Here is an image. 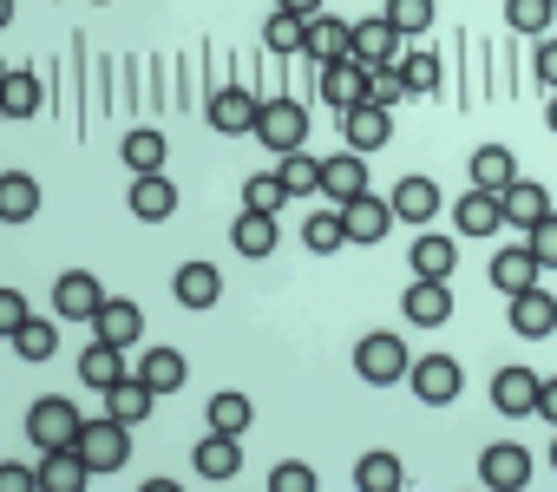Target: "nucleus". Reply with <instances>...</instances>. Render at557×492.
<instances>
[{
  "label": "nucleus",
  "instance_id": "31",
  "mask_svg": "<svg viewBox=\"0 0 557 492\" xmlns=\"http://www.w3.org/2000/svg\"><path fill=\"white\" fill-rule=\"evenodd\" d=\"M119 158H125V171H132V177H145V171H164V132H158V125H138V132H125V138H119Z\"/></svg>",
  "mask_w": 557,
  "mask_h": 492
},
{
  "label": "nucleus",
  "instance_id": "28",
  "mask_svg": "<svg viewBox=\"0 0 557 492\" xmlns=\"http://www.w3.org/2000/svg\"><path fill=\"white\" fill-rule=\"evenodd\" d=\"M86 479H92V466H86V453H79V446L40 453V485H47V492H86Z\"/></svg>",
  "mask_w": 557,
  "mask_h": 492
},
{
  "label": "nucleus",
  "instance_id": "15",
  "mask_svg": "<svg viewBox=\"0 0 557 492\" xmlns=\"http://www.w3.org/2000/svg\"><path fill=\"white\" fill-rule=\"evenodd\" d=\"M275 243H283V230H275V217H269V210H243V217L230 223V250H236V257H249V263L275 257Z\"/></svg>",
  "mask_w": 557,
  "mask_h": 492
},
{
  "label": "nucleus",
  "instance_id": "9",
  "mask_svg": "<svg viewBox=\"0 0 557 492\" xmlns=\"http://www.w3.org/2000/svg\"><path fill=\"white\" fill-rule=\"evenodd\" d=\"M348 60H361L368 73H381V66H400L407 53H400V34L374 14V21H361V27H348Z\"/></svg>",
  "mask_w": 557,
  "mask_h": 492
},
{
  "label": "nucleus",
  "instance_id": "25",
  "mask_svg": "<svg viewBox=\"0 0 557 492\" xmlns=\"http://www.w3.org/2000/svg\"><path fill=\"white\" fill-rule=\"evenodd\" d=\"M387 204H394L400 223H433V217H440V184H433V177H400V184L387 190Z\"/></svg>",
  "mask_w": 557,
  "mask_h": 492
},
{
  "label": "nucleus",
  "instance_id": "19",
  "mask_svg": "<svg viewBox=\"0 0 557 492\" xmlns=\"http://www.w3.org/2000/svg\"><path fill=\"white\" fill-rule=\"evenodd\" d=\"M171 296H177L190 316H197V309H210V303L223 296V276H216V263H197V257H190V263H177V276H171Z\"/></svg>",
  "mask_w": 557,
  "mask_h": 492
},
{
  "label": "nucleus",
  "instance_id": "51",
  "mask_svg": "<svg viewBox=\"0 0 557 492\" xmlns=\"http://www.w3.org/2000/svg\"><path fill=\"white\" fill-rule=\"evenodd\" d=\"M0 485H8V492H27V485H40V472H27V466H0Z\"/></svg>",
  "mask_w": 557,
  "mask_h": 492
},
{
  "label": "nucleus",
  "instance_id": "5",
  "mask_svg": "<svg viewBox=\"0 0 557 492\" xmlns=\"http://www.w3.org/2000/svg\"><path fill=\"white\" fill-rule=\"evenodd\" d=\"M203 119H210V132H223V138L256 132V119H262V93H249V86H216L210 106H203Z\"/></svg>",
  "mask_w": 557,
  "mask_h": 492
},
{
  "label": "nucleus",
  "instance_id": "46",
  "mask_svg": "<svg viewBox=\"0 0 557 492\" xmlns=\"http://www.w3.org/2000/svg\"><path fill=\"white\" fill-rule=\"evenodd\" d=\"M315 485H322V479H315L302 459H283V466L269 472V492H315Z\"/></svg>",
  "mask_w": 557,
  "mask_h": 492
},
{
  "label": "nucleus",
  "instance_id": "55",
  "mask_svg": "<svg viewBox=\"0 0 557 492\" xmlns=\"http://www.w3.org/2000/svg\"><path fill=\"white\" fill-rule=\"evenodd\" d=\"M550 466H557V427H550Z\"/></svg>",
  "mask_w": 557,
  "mask_h": 492
},
{
  "label": "nucleus",
  "instance_id": "8",
  "mask_svg": "<svg viewBox=\"0 0 557 492\" xmlns=\"http://www.w3.org/2000/svg\"><path fill=\"white\" fill-rule=\"evenodd\" d=\"M106 309V283L92 276V270H66L60 283H53V316L60 322H92Z\"/></svg>",
  "mask_w": 557,
  "mask_h": 492
},
{
  "label": "nucleus",
  "instance_id": "12",
  "mask_svg": "<svg viewBox=\"0 0 557 492\" xmlns=\"http://www.w3.org/2000/svg\"><path fill=\"white\" fill-rule=\"evenodd\" d=\"M361 190H368V158H361V151H348V145H342L335 158H322V197H329L335 210H342V204H355Z\"/></svg>",
  "mask_w": 557,
  "mask_h": 492
},
{
  "label": "nucleus",
  "instance_id": "18",
  "mask_svg": "<svg viewBox=\"0 0 557 492\" xmlns=\"http://www.w3.org/2000/svg\"><path fill=\"white\" fill-rule=\"evenodd\" d=\"M537 276H544V263L531 257V243H524V250H498L492 257V290L511 303V296H524V290H537Z\"/></svg>",
  "mask_w": 557,
  "mask_h": 492
},
{
  "label": "nucleus",
  "instance_id": "27",
  "mask_svg": "<svg viewBox=\"0 0 557 492\" xmlns=\"http://www.w3.org/2000/svg\"><path fill=\"white\" fill-rule=\"evenodd\" d=\"M125 374H132V368H125V348H112V342H99V335H92V348L79 355V381H86V388H99V394H112Z\"/></svg>",
  "mask_w": 557,
  "mask_h": 492
},
{
  "label": "nucleus",
  "instance_id": "36",
  "mask_svg": "<svg viewBox=\"0 0 557 492\" xmlns=\"http://www.w3.org/2000/svg\"><path fill=\"white\" fill-rule=\"evenodd\" d=\"M550 217V197H544V184H531V177H518L511 190H505V223H518V230H531V223H544Z\"/></svg>",
  "mask_w": 557,
  "mask_h": 492
},
{
  "label": "nucleus",
  "instance_id": "21",
  "mask_svg": "<svg viewBox=\"0 0 557 492\" xmlns=\"http://www.w3.org/2000/svg\"><path fill=\"white\" fill-rule=\"evenodd\" d=\"M92 335H99V342H112V348H138V335H145V309H138V303L106 296V309L92 316Z\"/></svg>",
  "mask_w": 557,
  "mask_h": 492
},
{
  "label": "nucleus",
  "instance_id": "26",
  "mask_svg": "<svg viewBox=\"0 0 557 492\" xmlns=\"http://www.w3.org/2000/svg\"><path fill=\"white\" fill-rule=\"evenodd\" d=\"M132 374H138V381H145V388H151V394H177V388H184V381H190V361H184V355H177V348H145V355H138V368H132Z\"/></svg>",
  "mask_w": 557,
  "mask_h": 492
},
{
  "label": "nucleus",
  "instance_id": "37",
  "mask_svg": "<svg viewBox=\"0 0 557 492\" xmlns=\"http://www.w3.org/2000/svg\"><path fill=\"white\" fill-rule=\"evenodd\" d=\"M203 420H210V433H230V440H243V433H249V420H256V407H249V394H210Z\"/></svg>",
  "mask_w": 557,
  "mask_h": 492
},
{
  "label": "nucleus",
  "instance_id": "24",
  "mask_svg": "<svg viewBox=\"0 0 557 492\" xmlns=\"http://www.w3.org/2000/svg\"><path fill=\"white\" fill-rule=\"evenodd\" d=\"M472 184L492 190V197H505V190L518 184V151H511V145H479V151H472Z\"/></svg>",
  "mask_w": 557,
  "mask_h": 492
},
{
  "label": "nucleus",
  "instance_id": "17",
  "mask_svg": "<svg viewBox=\"0 0 557 492\" xmlns=\"http://www.w3.org/2000/svg\"><path fill=\"white\" fill-rule=\"evenodd\" d=\"M511 329L524 335V342H544V335H557V296L537 283V290H524V296H511Z\"/></svg>",
  "mask_w": 557,
  "mask_h": 492
},
{
  "label": "nucleus",
  "instance_id": "49",
  "mask_svg": "<svg viewBox=\"0 0 557 492\" xmlns=\"http://www.w3.org/2000/svg\"><path fill=\"white\" fill-rule=\"evenodd\" d=\"M531 66H537V86H544V93H557V40H550V34L531 47Z\"/></svg>",
  "mask_w": 557,
  "mask_h": 492
},
{
  "label": "nucleus",
  "instance_id": "45",
  "mask_svg": "<svg viewBox=\"0 0 557 492\" xmlns=\"http://www.w3.org/2000/svg\"><path fill=\"white\" fill-rule=\"evenodd\" d=\"M400 73H407V86H413V93H440V79H446L440 53H407V60H400Z\"/></svg>",
  "mask_w": 557,
  "mask_h": 492
},
{
  "label": "nucleus",
  "instance_id": "20",
  "mask_svg": "<svg viewBox=\"0 0 557 492\" xmlns=\"http://www.w3.org/2000/svg\"><path fill=\"white\" fill-rule=\"evenodd\" d=\"M407 322L413 329H440V322H453V283H426V276H413V290H407Z\"/></svg>",
  "mask_w": 557,
  "mask_h": 492
},
{
  "label": "nucleus",
  "instance_id": "7",
  "mask_svg": "<svg viewBox=\"0 0 557 492\" xmlns=\"http://www.w3.org/2000/svg\"><path fill=\"white\" fill-rule=\"evenodd\" d=\"M335 125H342V145H348V151H361V158H368V151H381V145L394 138V112H387V106H374V99H368V106L335 112Z\"/></svg>",
  "mask_w": 557,
  "mask_h": 492
},
{
  "label": "nucleus",
  "instance_id": "32",
  "mask_svg": "<svg viewBox=\"0 0 557 492\" xmlns=\"http://www.w3.org/2000/svg\"><path fill=\"white\" fill-rule=\"evenodd\" d=\"M302 53H309L315 66H335V60H348V21H329V14H315V21H309V40H302Z\"/></svg>",
  "mask_w": 557,
  "mask_h": 492
},
{
  "label": "nucleus",
  "instance_id": "22",
  "mask_svg": "<svg viewBox=\"0 0 557 492\" xmlns=\"http://www.w3.org/2000/svg\"><path fill=\"white\" fill-rule=\"evenodd\" d=\"M492 407L498 414H537V368H498L492 374Z\"/></svg>",
  "mask_w": 557,
  "mask_h": 492
},
{
  "label": "nucleus",
  "instance_id": "6",
  "mask_svg": "<svg viewBox=\"0 0 557 492\" xmlns=\"http://www.w3.org/2000/svg\"><path fill=\"white\" fill-rule=\"evenodd\" d=\"M407 381H413V394H420L426 407H453V401L466 394V368H459L453 355H420Z\"/></svg>",
  "mask_w": 557,
  "mask_h": 492
},
{
  "label": "nucleus",
  "instance_id": "40",
  "mask_svg": "<svg viewBox=\"0 0 557 492\" xmlns=\"http://www.w3.org/2000/svg\"><path fill=\"white\" fill-rule=\"evenodd\" d=\"M151 401H158V394H151V388H145L138 374H125V381H119V388L106 394V414H119L125 427H138V420H151Z\"/></svg>",
  "mask_w": 557,
  "mask_h": 492
},
{
  "label": "nucleus",
  "instance_id": "14",
  "mask_svg": "<svg viewBox=\"0 0 557 492\" xmlns=\"http://www.w3.org/2000/svg\"><path fill=\"white\" fill-rule=\"evenodd\" d=\"M498 223H505V197H492V190H466V197H453V230L459 236H498Z\"/></svg>",
  "mask_w": 557,
  "mask_h": 492
},
{
  "label": "nucleus",
  "instance_id": "33",
  "mask_svg": "<svg viewBox=\"0 0 557 492\" xmlns=\"http://www.w3.org/2000/svg\"><path fill=\"white\" fill-rule=\"evenodd\" d=\"M8 342H14L21 361H53V348H60V322H53V316H27Z\"/></svg>",
  "mask_w": 557,
  "mask_h": 492
},
{
  "label": "nucleus",
  "instance_id": "41",
  "mask_svg": "<svg viewBox=\"0 0 557 492\" xmlns=\"http://www.w3.org/2000/svg\"><path fill=\"white\" fill-rule=\"evenodd\" d=\"M302 40H309V21L302 14H283V8H275L269 14V27H262V53H302Z\"/></svg>",
  "mask_w": 557,
  "mask_h": 492
},
{
  "label": "nucleus",
  "instance_id": "11",
  "mask_svg": "<svg viewBox=\"0 0 557 492\" xmlns=\"http://www.w3.org/2000/svg\"><path fill=\"white\" fill-rule=\"evenodd\" d=\"M524 479H531V453H524L518 440H498V446L479 453V485H492V492H518Z\"/></svg>",
  "mask_w": 557,
  "mask_h": 492
},
{
  "label": "nucleus",
  "instance_id": "38",
  "mask_svg": "<svg viewBox=\"0 0 557 492\" xmlns=\"http://www.w3.org/2000/svg\"><path fill=\"white\" fill-rule=\"evenodd\" d=\"M550 21H557V0H505V27L524 40H544Z\"/></svg>",
  "mask_w": 557,
  "mask_h": 492
},
{
  "label": "nucleus",
  "instance_id": "10",
  "mask_svg": "<svg viewBox=\"0 0 557 492\" xmlns=\"http://www.w3.org/2000/svg\"><path fill=\"white\" fill-rule=\"evenodd\" d=\"M342 230H348V243L374 250V243L394 230V204H387V197H374V190H361L355 204H342Z\"/></svg>",
  "mask_w": 557,
  "mask_h": 492
},
{
  "label": "nucleus",
  "instance_id": "39",
  "mask_svg": "<svg viewBox=\"0 0 557 492\" xmlns=\"http://www.w3.org/2000/svg\"><path fill=\"white\" fill-rule=\"evenodd\" d=\"M381 21H387L400 40H420V34L440 21V8H433V0H387V8H381Z\"/></svg>",
  "mask_w": 557,
  "mask_h": 492
},
{
  "label": "nucleus",
  "instance_id": "3",
  "mask_svg": "<svg viewBox=\"0 0 557 492\" xmlns=\"http://www.w3.org/2000/svg\"><path fill=\"white\" fill-rule=\"evenodd\" d=\"M256 138H262L275 158H283V151H302V138H309V112L296 106V93H269V99H262Z\"/></svg>",
  "mask_w": 557,
  "mask_h": 492
},
{
  "label": "nucleus",
  "instance_id": "44",
  "mask_svg": "<svg viewBox=\"0 0 557 492\" xmlns=\"http://www.w3.org/2000/svg\"><path fill=\"white\" fill-rule=\"evenodd\" d=\"M283 184H289V197H309V190H322V158H309V151H283Z\"/></svg>",
  "mask_w": 557,
  "mask_h": 492
},
{
  "label": "nucleus",
  "instance_id": "54",
  "mask_svg": "<svg viewBox=\"0 0 557 492\" xmlns=\"http://www.w3.org/2000/svg\"><path fill=\"white\" fill-rule=\"evenodd\" d=\"M544 125H550V138H557V93H544Z\"/></svg>",
  "mask_w": 557,
  "mask_h": 492
},
{
  "label": "nucleus",
  "instance_id": "23",
  "mask_svg": "<svg viewBox=\"0 0 557 492\" xmlns=\"http://www.w3.org/2000/svg\"><path fill=\"white\" fill-rule=\"evenodd\" d=\"M190 466H197L210 485H223V479H236V472H243V440H230V433H203V440H197V453H190Z\"/></svg>",
  "mask_w": 557,
  "mask_h": 492
},
{
  "label": "nucleus",
  "instance_id": "42",
  "mask_svg": "<svg viewBox=\"0 0 557 492\" xmlns=\"http://www.w3.org/2000/svg\"><path fill=\"white\" fill-rule=\"evenodd\" d=\"M302 243L315 257H335L342 243H348V230H342V210H315V217H302Z\"/></svg>",
  "mask_w": 557,
  "mask_h": 492
},
{
  "label": "nucleus",
  "instance_id": "30",
  "mask_svg": "<svg viewBox=\"0 0 557 492\" xmlns=\"http://www.w3.org/2000/svg\"><path fill=\"white\" fill-rule=\"evenodd\" d=\"M407 263H413V276H426V283H453V270H459V250H453V236H420Z\"/></svg>",
  "mask_w": 557,
  "mask_h": 492
},
{
  "label": "nucleus",
  "instance_id": "47",
  "mask_svg": "<svg viewBox=\"0 0 557 492\" xmlns=\"http://www.w3.org/2000/svg\"><path fill=\"white\" fill-rule=\"evenodd\" d=\"M407 93H413V86H407V73H400V66H381V73H374V93H368V99L394 112V106H400Z\"/></svg>",
  "mask_w": 557,
  "mask_h": 492
},
{
  "label": "nucleus",
  "instance_id": "48",
  "mask_svg": "<svg viewBox=\"0 0 557 492\" xmlns=\"http://www.w3.org/2000/svg\"><path fill=\"white\" fill-rule=\"evenodd\" d=\"M524 236H531V257H537L544 270H557V210H550L544 223H531Z\"/></svg>",
  "mask_w": 557,
  "mask_h": 492
},
{
  "label": "nucleus",
  "instance_id": "16",
  "mask_svg": "<svg viewBox=\"0 0 557 492\" xmlns=\"http://www.w3.org/2000/svg\"><path fill=\"white\" fill-rule=\"evenodd\" d=\"M125 210H132L138 223H164V217L177 210V184H171L164 171H145V177H132V197H125Z\"/></svg>",
  "mask_w": 557,
  "mask_h": 492
},
{
  "label": "nucleus",
  "instance_id": "13",
  "mask_svg": "<svg viewBox=\"0 0 557 492\" xmlns=\"http://www.w3.org/2000/svg\"><path fill=\"white\" fill-rule=\"evenodd\" d=\"M368 93H374V73H368L361 60H335V66H322V99H329L335 112L368 106Z\"/></svg>",
  "mask_w": 557,
  "mask_h": 492
},
{
  "label": "nucleus",
  "instance_id": "52",
  "mask_svg": "<svg viewBox=\"0 0 557 492\" xmlns=\"http://www.w3.org/2000/svg\"><path fill=\"white\" fill-rule=\"evenodd\" d=\"M537 414L557 427V374H550V381H537Z\"/></svg>",
  "mask_w": 557,
  "mask_h": 492
},
{
  "label": "nucleus",
  "instance_id": "1",
  "mask_svg": "<svg viewBox=\"0 0 557 492\" xmlns=\"http://www.w3.org/2000/svg\"><path fill=\"white\" fill-rule=\"evenodd\" d=\"M355 374H361L368 388H400V381L413 374V355H407V342H400V335L374 329V335H361V342H355Z\"/></svg>",
  "mask_w": 557,
  "mask_h": 492
},
{
  "label": "nucleus",
  "instance_id": "34",
  "mask_svg": "<svg viewBox=\"0 0 557 492\" xmlns=\"http://www.w3.org/2000/svg\"><path fill=\"white\" fill-rule=\"evenodd\" d=\"M355 485H361V492H407V466H400V453H361Z\"/></svg>",
  "mask_w": 557,
  "mask_h": 492
},
{
  "label": "nucleus",
  "instance_id": "29",
  "mask_svg": "<svg viewBox=\"0 0 557 492\" xmlns=\"http://www.w3.org/2000/svg\"><path fill=\"white\" fill-rule=\"evenodd\" d=\"M40 217V184L27 171H8L0 177V223H34Z\"/></svg>",
  "mask_w": 557,
  "mask_h": 492
},
{
  "label": "nucleus",
  "instance_id": "43",
  "mask_svg": "<svg viewBox=\"0 0 557 492\" xmlns=\"http://www.w3.org/2000/svg\"><path fill=\"white\" fill-rule=\"evenodd\" d=\"M289 204H296V197H289L283 171H269V177H249V184H243V210H269V217H275V210H289Z\"/></svg>",
  "mask_w": 557,
  "mask_h": 492
},
{
  "label": "nucleus",
  "instance_id": "35",
  "mask_svg": "<svg viewBox=\"0 0 557 492\" xmlns=\"http://www.w3.org/2000/svg\"><path fill=\"white\" fill-rule=\"evenodd\" d=\"M40 106H47V86H40L27 66H14L8 86H0V112H8V119H34Z\"/></svg>",
  "mask_w": 557,
  "mask_h": 492
},
{
  "label": "nucleus",
  "instance_id": "4",
  "mask_svg": "<svg viewBox=\"0 0 557 492\" xmlns=\"http://www.w3.org/2000/svg\"><path fill=\"white\" fill-rule=\"evenodd\" d=\"M79 453H86V466H92V472H119V466L132 459V427H125L119 414H106V420H86V433H79Z\"/></svg>",
  "mask_w": 557,
  "mask_h": 492
},
{
  "label": "nucleus",
  "instance_id": "53",
  "mask_svg": "<svg viewBox=\"0 0 557 492\" xmlns=\"http://www.w3.org/2000/svg\"><path fill=\"white\" fill-rule=\"evenodd\" d=\"M275 8H283V14H302V21H315V14H322V0H275Z\"/></svg>",
  "mask_w": 557,
  "mask_h": 492
},
{
  "label": "nucleus",
  "instance_id": "50",
  "mask_svg": "<svg viewBox=\"0 0 557 492\" xmlns=\"http://www.w3.org/2000/svg\"><path fill=\"white\" fill-rule=\"evenodd\" d=\"M21 322H27V296H21V290H0V329L14 335Z\"/></svg>",
  "mask_w": 557,
  "mask_h": 492
},
{
  "label": "nucleus",
  "instance_id": "2",
  "mask_svg": "<svg viewBox=\"0 0 557 492\" xmlns=\"http://www.w3.org/2000/svg\"><path fill=\"white\" fill-rule=\"evenodd\" d=\"M27 433H34V446H40V453L79 446V433H86V414H79L66 394H40V401L27 407Z\"/></svg>",
  "mask_w": 557,
  "mask_h": 492
}]
</instances>
